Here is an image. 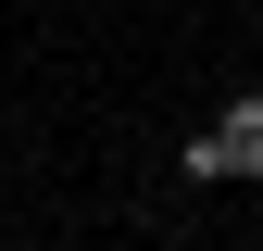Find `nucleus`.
I'll return each mask as SVG.
<instances>
[{
	"mask_svg": "<svg viewBox=\"0 0 263 251\" xmlns=\"http://www.w3.org/2000/svg\"><path fill=\"white\" fill-rule=\"evenodd\" d=\"M188 176H263V101H226L188 138Z\"/></svg>",
	"mask_w": 263,
	"mask_h": 251,
	"instance_id": "1",
	"label": "nucleus"
}]
</instances>
